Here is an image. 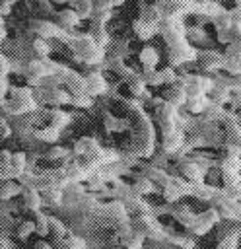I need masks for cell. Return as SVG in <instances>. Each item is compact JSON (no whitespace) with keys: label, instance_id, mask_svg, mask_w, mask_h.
Returning <instances> with one entry per match:
<instances>
[{"label":"cell","instance_id":"603a6c76","mask_svg":"<svg viewBox=\"0 0 241 249\" xmlns=\"http://www.w3.org/2000/svg\"><path fill=\"white\" fill-rule=\"evenodd\" d=\"M183 196V193H181V189L177 187V185H173L171 181L163 187V198L165 200H169V202H175V200H179Z\"/></svg>","mask_w":241,"mask_h":249},{"label":"cell","instance_id":"4dcf8cb0","mask_svg":"<svg viewBox=\"0 0 241 249\" xmlns=\"http://www.w3.org/2000/svg\"><path fill=\"white\" fill-rule=\"evenodd\" d=\"M187 99H189V107H190V111H202L204 105H206L204 95H194V97H187Z\"/></svg>","mask_w":241,"mask_h":249},{"label":"cell","instance_id":"8fae6325","mask_svg":"<svg viewBox=\"0 0 241 249\" xmlns=\"http://www.w3.org/2000/svg\"><path fill=\"white\" fill-rule=\"evenodd\" d=\"M10 167H12L14 179H19L25 173V169H27V156L23 152H14L12 161H10Z\"/></svg>","mask_w":241,"mask_h":249},{"label":"cell","instance_id":"e575fe53","mask_svg":"<svg viewBox=\"0 0 241 249\" xmlns=\"http://www.w3.org/2000/svg\"><path fill=\"white\" fill-rule=\"evenodd\" d=\"M0 179H2V181H10V179H14V175H12V167H10L8 163H2V161H0Z\"/></svg>","mask_w":241,"mask_h":249},{"label":"cell","instance_id":"74e56055","mask_svg":"<svg viewBox=\"0 0 241 249\" xmlns=\"http://www.w3.org/2000/svg\"><path fill=\"white\" fill-rule=\"evenodd\" d=\"M33 249H52V247H51V245H49L47 241H43V239H39V241H37V243L33 245Z\"/></svg>","mask_w":241,"mask_h":249},{"label":"cell","instance_id":"5b68a950","mask_svg":"<svg viewBox=\"0 0 241 249\" xmlns=\"http://www.w3.org/2000/svg\"><path fill=\"white\" fill-rule=\"evenodd\" d=\"M21 196H23L25 206H27L29 210H33V212H37V210L41 208V204H43V200H41V193H39V189L33 187V185H23V189H21Z\"/></svg>","mask_w":241,"mask_h":249},{"label":"cell","instance_id":"52a82bcc","mask_svg":"<svg viewBox=\"0 0 241 249\" xmlns=\"http://www.w3.org/2000/svg\"><path fill=\"white\" fill-rule=\"evenodd\" d=\"M157 60H159L157 51H155L154 47L146 45V47L142 49V53H140V62H142V66H144V74H146V72H154Z\"/></svg>","mask_w":241,"mask_h":249},{"label":"cell","instance_id":"e0dca14e","mask_svg":"<svg viewBox=\"0 0 241 249\" xmlns=\"http://www.w3.org/2000/svg\"><path fill=\"white\" fill-rule=\"evenodd\" d=\"M154 191V183L150 177L146 175H140L136 181H134V193L136 195H150Z\"/></svg>","mask_w":241,"mask_h":249},{"label":"cell","instance_id":"30bf717a","mask_svg":"<svg viewBox=\"0 0 241 249\" xmlns=\"http://www.w3.org/2000/svg\"><path fill=\"white\" fill-rule=\"evenodd\" d=\"M181 173L185 175V179H187L189 183H202V179H204L202 169H200L196 163H192V161H185V163L181 165Z\"/></svg>","mask_w":241,"mask_h":249},{"label":"cell","instance_id":"9a60e30c","mask_svg":"<svg viewBox=\"0 0 241 249\" xmlns=\"http://www.w3.org/2000/svg\"><path fill=\"white\" fill-rule=\"evenodd\" d=\"M165 95H167V103H169L171 107H175V109L187 101L185 89H183L181 86H177V84H171V89H169V93H165Z\"/></svg>","mask_w":241,"mask_h":249},{"label":"cell","instance_id":"7402d4cb","mask_svg":"<svg viewBox=\"0 0 241 249\" xmlns=\"http://www.w3.org/2000/svg\"><path fill=\"white\" fill-rule=\"evenodd\" d=\"M72 10L78 14L80 19H82V18H89V16L93 14V4L87 2V0H80V2H74V8H72Z\"/></svg>","mask_w":241,"mask_h":249},{"label":"cell","instance_id":"7c38bea8","mask_svg":"<svg viewBox=\"0 0 241 249\" xmlns=\"http://www.w3.org/2000/svg\"><path fill=\"white\" fill-rule=\"evenodd\" d=\"M132 29H134V33L138 35V39L148 41V39L154 37V33L157 31V25H154V23H146V21H142V19H134Z\"/></svg>","mask_w":241,"mask_h":249},{"label":"cell","instance_id":"44dd1931","mask_svg":"<svg viewBox=\"0 0 241 249\" xmlns=\"http://www.w3.org/2000/svg\"><path fill=\"white\" fill-rule=\"evenodd\" d=\"M31 233H35V222L33 220H23L19 222V226L16 228V235L19 239H27Z\"/></svg>","mask_w":241,"mask_h":249},{"label":"cell","instance_id":"2e32d148","mask_svg":"<svg viewBox=\"0 0 241 249\" xmlns=\"http://www.w3.org/2000/svg\"><path fill=\"white\" fill-rule=\"evenodd\" d=\"M181 142H183V134L173 126V128H169V130H165V136H163V148L165 150H177L179 146H181Z\"/></svg>","mask_w":241,"mask_h":249},{"label":"cell","instance_id":"d6986e66","mask_svg":"<svg viewBox=\"0 0 241 249\" xmlns=\"http://www.w3.org/2000/svg\"><path fill=\"white\" fill-rule=\"evenodd\" d=\"M58 134H60V130L58 128H54V126H43L41 130H37L35 132V136L39 138V140H43V142H56L58 140Z\"/></svg>","mask_w":241,"mask_h":249},{"label":"cell","instance_id":"d6a6232c","mask_svg":"<svg viewBox=\"0 0 241 249\" xmlns=\"http://www.w3.org/2000/svg\"><path fill=\"white\" fill-rule=\"evenodd\" d=\"M12 136V126L4 117H0V138H10Z\"/></svg>","mask_w":241,"mask_h":249},{"label":"cell","instance_id":"83f0119b","mask_svg":"<svg viewBox=\"0 0 241 249\" xmlns=\"http://www.w3.org/2000/svg\"><path fill=\"white\" fill-rule=\"evenodd\" d=\"M237 239H239V231H233L231 235H225V237H222V241L218 243V249H235V245H237Z\"/></svg>","mask_w":241,"mask_h":249},{"label":"cell","instance_id":"6da1fadb","mask_svg":"<svg viewBox=\"0 0 241 249\" xmlns=\"http://www.w3.org/2000/svg\"><path fill=\"white\" fill-rule=\"evenodd\" d=\"M218 218H220V214H218L214 208L204 210V212H200L198 216H194V224H192L190 231L196 233V235H202V233H206V231L218 222Z\"/></svg>","mask_w":241,"mask_h":249},{"label":"cell","instance_id":"f546056e","mask_svg":"<svg viewBox=\"0 0 241 249\" xmlns=\"http://www.w3.org/2000/svg\"><path fill=\"white\" fill-rule=\"evenodd\" d=\"M214 23H216L218 31H227L229 25H231V16L229 14L227 16H218V18H214Z\"/></svg>","mask_w":241,"mask_h":249},{"label":"cell","instance_id":"ba28073f","mask_svg":"<svg viewBox=\"0 0 241 249\" xmlns=\"http://www.w3.org/2000/svg\"><path fill=\"white\" fill-rule=\"evenodd\" d=\"M39 193H41L43 204H47V206H58L62 202V191H60V187L51 185V187L39 189Z\"/></svg>","mask_w":241,"mask_h":249},{"label":"cell","instance_id":"4fadbf2b","mask_svg":"<svg viewBox=\"0 0 241 249\" xmlns=\"http://www.w3.org/2000/svg\"><path fill=\"white\" fill-rule=\"evenodd\" d=\"M78 21H80V18H78V14H76L72 8H66V10H60V12H58V25H60V29L68 31V29L74 27Z\"/></svg>","mask_w":241,"mask_h":249},{"label":"cell","instance_id":"836d02e7","mask_svg":"<svg viewBox=\"0 0 241 249\" xmlns=\"http://www.w3.org/2000/svg\"><path fill=\"white\" fill-rule=\"evenodd\" d=\"M161 72V78H163V84H175V72H173V68H163V70H159Z\"/></svg>","mask_w":241,"mask_h":249},{"label":"cell","instance_id":"9c48e42d","mask_svg":"<svg viewBox=\"0 0 241 249\" xmlns=\"http://www.w3.org/2000/svg\"><path fill=\"white\" fill-rule=\"evenodd\" d=\"M138 19H142V21H146V23L159 25V21H161V14H159L157 6H152V4L142 2V4H140V18H138Z\"/></svg>","mask_w":241,"mask_h":249},{"label":"cell","instance_id":"7a4b0ae2","mask_svg":"<svg viewBox=\"0 0 241 249\" xmlns=\"http://www.w3.org/2000/svg\"><path fill=\"white\" fill-rule=\"evenodd\" d=\"M4 109L10 113V115H23V113H29L35 109V103H33V97H17V99H6L4 103Z\"/></svg>","mask_w":241,"mask_h":249},{"label":"cell","instance_id":"cb8c5ba5","mask_svg":"<svg viewBox=\"0 0 241 249\" xmlns=\"http://www.w3.org/2000/svg\"><path fill=\"white\" fill-rule=\"evenodd\" d=\"M200 60H202V64H204L206 68H218V66L222 64V58H220V54H216V53H202V54H200Z\"/></svg>","mask_w":241,"mask_h":249},{"label":"cell","instance_id":"f35d334b","mask_svg":"<svg viewBox=\"0 0 241 249\" xmlns=\"http://www.w3.org/2000/svg\"><path fill=\"white\" fill-rule=\"evenodd\" d=\"M6 39V27L4 25H0V43Z\"/></svg>","mask_w":241,"mask_h":249},{"label":"cell","instance_id":"d4e9b609","mask_svg":"<svg viewBox=\"0 0 241 249\" xmlns=\"http://www.w3.org/2000/svg\"><path fill=\"white\" fill-rule=\"evenodd\" d=\"M128 88H130V91H132L134 95H142V93L146 91V82H144V78H140V76H132V78L128 80Z\"/></svg>","mask_w":241,"mask_h":249},{"label":"cell","instance_id":"8992f818","mask_svg":"<svg viewBox=\"0 0 241 249\" xmlns=\"http://www.w3.org/2000/svg\"><path fill=\"white\" fill-rule=\"evenodd\" d=\"M97 150H99L97 140H95V138H89V136H84V138H80V140L76 142V146H74V156L86 158V156L95 154Z\"/></svg>","mask_w":241,"mask_h":249},{"label":"cell","instance_id":"ffe728a7","mask_svg":"<svg viewBox=\"0 0 241 249\" xmlns=\"http://www.w3.org/2000/svg\"><path fill=\"white\" fill-rule=\"evenodd\" d=\"M70 123V115L68 113H64V111H51V126H54V128H62V126H66Z\"/></svg>","mask_w":241,"mask_h":249},{"label":"cell","instance_id":"d590c367","mask_svg":"<svg viewBox=\"0 0 241 249\" xmlns=\"http://www.w3.org/2000/svg\"><path fill=\"white\" fill-rule=\"evenodd\" d=\"M12 12V2H8V0H0V16L4 18V16H8Z\"/></svg>","mask_w":241,"mask_h":249},{"label":"cell","instance_id":"f1b7e54d","mask_svg":"<svg viewBox=\"0 0 241 249\" xmlns=\"http://www.w3.org/2000/svg\"><path fill=\"white\" fill-rule=\"evenodd\" d=\"M225 68L233 74H241V54L239 56H229L225 60Z\"/></svg>","mask_w":241,"mask_h":249},{"label":"cell","instance_id":"5bb4252c","mask_svg":"<svg viewBox=\"0 0 241 249\" xmlns=\"http://www.w3.org/2000/svg\"><path fill=\"white\" fill-rule=\"evenodd\" d=\"M21 189H23V185H19V183L14 181V179L4 181L2 187H0V198H2V200H10V198L21 195Z\"/></svg>","mask_w":241,"mask_h":249},{"label":"cell","instance_id":"1f68e13d","mask_svg":"<svg viewBox=\"0 0 241 249\" xmlns=\"http://www.w3.org/2000/svg\"><path fill=\"white\" fill-rule=\"evenodd\" d=\"M68 156V152L62 148V146H52L49 152H47V160H64Z\"/></svg>","mask_w":241,"mask_h":249},{"label":"cell","instance_id":"8d00e7d4","mask_svg":"<svg viewBox=\"0 0 241 249\" xmlns=\"http://www.w3.org/2000/svg\"><path fill=\"white\" fill-rule=\"evenodd\" d=\"M12 156H14V154H12L10 150H0V161H2V163H8V165H10Z\"/></svg>","mask_w":241,"mask_h":249},{"label":"cell","instance_id":"4316f807","mask_svg":"<svg viewBox=\"0 0 241 249\" xmlns=\"http://www.w3.org/2000/svg\"><path fill=\"white\" fill-rule=\"evenodd\" d=\"M33 49H35V53H37L41 58H47V56H49V53H51L49 43H47L45 39H41V37H37V39L33 41Z\"/></svg>","mask_w":241,"mask_h":249},{"label":"cell","instance_id":"277c9868","mask_svg":"<svg viewBox=\"0 0 241 249\" xmlns=\"http://www.w3.org/2000/svg\"><path fill=\"white\" fill-rule=\"evenodd\" d=\"M47 74H49V72H47V66H45V60H43V58H41V60H33V62L27 64L25 76H27V80H29L31 86H37Z\"/></svg>","mask_w":241,"mask_h":249},{"label":"cell","instance_id":"3957f363","mask_svg":"<svg viewBox=\"0 0 241 249\" xmlns=\"http://www.w3.org/2000/svg\"><path fill=\"white\" fill-rule=\"evenodd\" d=\"M84 82H86V93L91 97V95H101L105 89H107V84H105V80H103V76L99 74V72H91V74H87L86 78H84Z\"/></svg>","mask_w":241,"mask_h":249},{"label":"cell","instance_id":"484cf974","mask_svg":"<svg viewBox=\"0 0 241 249\" xmlns=\"http://www.w3.org/2000/svg\"><path fill=\"white\" fill-rule=\"evenodd\" d=\"M49 230H51V233H54V239L64 237V233H66L64 224L60 220H56V218H49Z\"/></svg>","mask_w":241,"mask_h":249},{"label":"cell","instance_id":"ac0fdd59","mask_svg":"<svg viewBox=\"0 0 241 249\" xmlns=\"http://www.w3.org/2000/svg\"><path fill=\"white\" fill-rule=\"evenodd\" d=\"M35 233L37 235H49V216H45L41 210L35 212Z\"/></svg>","mask_w":241,"mask_h":249}]
</instances>
